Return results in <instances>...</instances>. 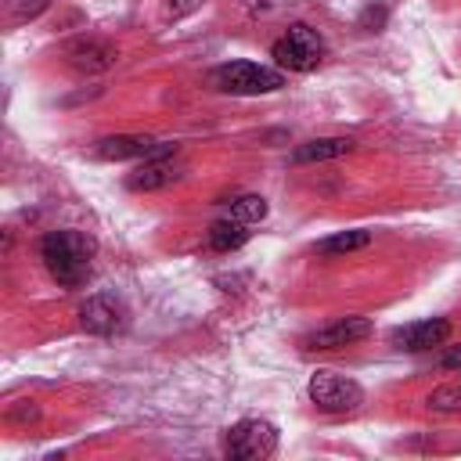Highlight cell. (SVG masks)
I'll use <instances>...</instances> for the list:
<instances>
[{
    "mask_svg": "<svg viewBox=\"0 0 461 461\" xmlns=\"http://www.w3.org/2000/svg\"><path fill=\"white\" fill-rule=\"evenodd\" d=\"M245 7H249V11H270L267 0H245Z\"/></svg>",
    "mask_w": 461,
    "mask_h": 461,
    "instance_id": "21",
    "label": "cell"
},
{
    "mask_svg": "<svg viewBox=\"0 0 461 461\" xmlns=\"http://www.w3.org/2000/svg\"><path fill=\"white\" fill-rule=\"evenodd\" d=\"M367 335H371V321L367 317H342V321L306 335L303 346L306 349H339V346H353V342H360Z\"/></svg>",
    "mask_w": 461,
    "mask_h": 461,
    "instance_id": "10",
    "label": "cell"
},
{
    "mask_svg": "<svg viewBox=\"0 0 461 461\" xmlns=\"http://www.w3.org/2000/svg\"><path fill=\"white\" fill-rule=\"evenodd\" d=\"M173 180H180V166L173 162V151H166V155H151V158H144L133 173H130V187L133 191H158V187H169Z\"/></svg>",
    "mask_w": 461,
    "mask_h": 461,
    "instance_id": "11",
    "label": "cell"
},
{
    "mask_svg": "<svg viewBox=\"0 0 461 461\" xmlns=\"http://www.w3.org/2000/svg\"><path fill=\"white\" fill-rule=\"evenodd\" d=\"M65 58H68V65H72L76 72L94 76V72L112 68V65L119 61V50H115L108 40H101V36H79V40L68 43Z\"/></svg>",
    "mask_w": 461,
    "mask_h": 461,
    "instance_id": "8",
    "label": "cell"
},
{
    "mask_svg": "<svg viewBox=\"0 0 461 461\" xmlns=\"http://www.w3.org/2000/svg\"><path fill=\"white\" fill-rule=\"evenodd\" d=\"M166 151H176V144H158V140H151V137H133V133L101 137V140L94 144V155H97V158H108V162L151 158V155H166Z\"/></svg>",
    "mask_w": 461,
    "mask_h": 461,
    "instance_id": "7",
    "label": "cell"
},
{
    "mask_svg": "<svg viewBox=\"0 0 461 461\" xmlns=\"http://www.w3.org/2000/svg\"><path fill=\"white\" fill-rule=\"evenodd\" d=\"M277 450V429L263 418H241L227 429V454L234 461H263Z\"/></svg>",
    "mask_w": 461,
    "mask_h": 461,
    "instance_id": "4",
    "label": "cell"
},
{
    "mask_svg": "<svg viewBox=\"0 0 461 461\" xmlns=\"http://www.w3.org/2000/svg\"><path fill=\"white\" fill-rule=\"evenodd\" d=\"M429 407L432 411H461V385H439L429 396Z\"/></svg>",
    "mask_w": 461,
    "mask_h": 461,
    "instance_id": "17",
    "label": "cell"
},
{
    "mask_svg": "<svg viewBox=\"0 0 461 461\" xmlns=\"http://www.w3.org/2000/svg\"><path fill=\"white\" fill-rule=\"evenodd\" d=\"M249 223H241V220H234V216H227V220H216L212 227H209V245L216 249V252H234V249H241L245 241H249V230H245Z\"/></svg>",
    "mask_w": 461,
    "mask_h": 461,
    "instance_id": "13",
    "label": "cell"
},
{
    "mask_svg": "<svg viewBox=\"0 0 461 461\" xmlns=\"http://www.w3.org/2000/svg\"><path fill=\"white\" fill-rule=\"evenodd\" d=\"M47 7H50V0H0V25L18 29V25L40 18Z\"/></svg>",
    "mask_w": 461,
    "mask_h": 461,
    "instance_id": "14",
    "label": "cell"
},
{
    "mask_svg": "<svg viewBox=\"0 0 461 461\" xmlns=\"http://www.w3.org/2000/svg\"><path fill=\"white\" fill-rule=\"evenodd\" d=\"M79 324H83L90 335H115V331H122V324H126V306H122L115 295L97 292V295H90V299L79 306Z\"/></svg>",
    "mask_w": 461,
    "mask_h": 461,
    "instance_id": "6",
    "label": "cell"
},
{
    "mask_svg": "<svg viewBox=\"0 0 461 461\" xmlns=\"http://www.w3.org/2000/svg\"><path fill=\"white\" fill-rule=\"evenodd\" d=\"M90 256L94 241L83 230H47L40 241V259L61 288H79L90 277Z\"/></svg>",
    "mask_w": 461,
    "mask_h": 461,
    "instance_id": "1",
    "label": "cell"
},
{
    "mask_svg": "<svg viewBox=\"0 0 461 461\" xmlns=\"http://www.w3.org/2000/svg\"><path fill=\"white\" fill-rule=\"evenodd\" d=\"M209 83L223 94H241V97H252V94H274L285 86V72L281 68H270V65H256V61H227V65H216L209 72Z\"/></svg>",
    "mask_w": 461,
    "mask_h": 461,
    "instance_id": "2",
    "label": "cell"
},
{
    "mask_svg": "<svg viewBox=\"0 0 461 461\" xmlns=\"http://www.w3.org/2000/svg\"><path fill=\"white\" fill-rule=\"evenodd\" d=\"M353 137H321V140H310V144H299L292 151V162H324V158H339V155H349L353 151Z\"/></svg>",
    "mask_w": 461,
    "mask_h": 461,
    "instance_id": "12",
    "label": "cell"
},
{
    "mask_svg": "<svg viewBox=\"0 0 461 461\" xmlns=\"http://www.w3.org/2000/svg\"><path fill=\"white\" fill-rule=\"evenodd\" d=\"M367 241H371V230H364V227H357V230H339V234L324 238V241L317 245V252H321V256H342V252L364 249Z\"/></svg>",
    "mask_w": 461,
    "mask_h": 461,
    "instance_id": "15",
    "label": "cell"
},
{
    "mask_svg": "<svg viewBox=\"0 0 461 461\" xmlns=\"http://www.w3.org/2000/svg\"><path fill=\"white\" fill-rule=\"evenodd\" d=\"M230 216L241 220V223H259V220L267 216V198H259V194H241V198L230 202Z\"/></svg>",
    "mask_w": 461,
    "mask_h": 461,
    "instance_id": "16",
    "label": "cell"
},
{
    "mask_svg": "<svg viewBox=\"0 0 461 461\" xmlns=\"http://www.w3.org/2000/svg\"><path fill=\"white\" fill-rule=\"evenodd\" d=\"M385 18H389V7H385V4H367V7L360 11L357 25H360L364 32H378V29L385 25Z\"/></svg>",
    "mask_w": 461,
    "mask_h": 461,
    "instance_id": "18",
    "label": "cell"
},
{
    "mask_svg": "<svg viewBox=\"0 0 461 461\" xmlns=\"http://www.w3.org/2000/svg\"><path fill=\"white\" fill-rule=\"evenodd\" d=\"M274 61L281 65V68H288V72H313L317 65H321V54H324V40H321V32L317 29H310V25H292L277 43H274Z\"/></svg>",
    "mask_w": 461,
    "mask_h": 461,
    "instance_id": "3",
    "label": "cell"
},
{
    "mask_svg": "<svg viewBox=\"0 0 461 461\" xmlns=\"http://www.w3.org/2000/svg\"><path fill=\"white\" fill-rule=\"evenodd\" d=\"M306 393H310V400H313L321 411H328V414L357 411V407L364 403V389H360L353 378L339 375V371H317V375L310 378Z\"/></svg>",
    "mask_w": 461,
    "mask_h": 461,
    "instance_id": "5",
    "label": "cell"
},
{
    "mask_svg": "<svg viewBox=\"0 0 461 461\" xmlns=\"http://www.w3.org/2000/svg\"><path fill=\"white\" fill-rule=\"evenodd\" d=\"M202 7V0H169L166 4V14L176 22V18H187V14H194Z\"/></svg>",
    "mask_w": 461,
    "mask_h": 461,
    "instance_id": "19",
    "label": "cell"
},
{
    "mask_svg": "<svg viewBox=\"0 0 461 461\" xmlns=\"http://www.w3.org/2000/svg\"><path fill=\"white\" fill-rule=\"evenodd\" d=\"M439 364H443V367H461V349H450V353H447Z\"/></svg>",
    "mask_w": 461,
    "mask_h": 461,
    "instance_id": "20",
    "label": "cell"
},
{
    "mask_svg": "<svg viewBox=\"0 0 461 461\" xmlns=\"http://www.w3.org/2000/svg\"><path fill=\"white\" fill-rule=\"evenodd\" d=\"M447 339H450V321H443V317L414 321V324H403V328L393 331V346L396 349H407V353H421V349L443 346Z\"/></svg>",
    "mask_w": 461,
    "mask_h": 461,
    "instance_id": "9",
    "label": "cell"
}]
</instances>
